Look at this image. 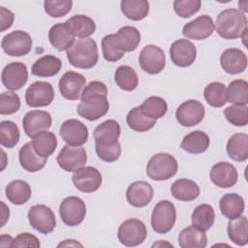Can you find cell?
Returning a JSON list of instances; mask_svg holds the SVG:
<instances>
[{"instance_id": "ee69618b", "label": "cell", "mask_w": 248, "mask_h": 248, "mask_svg": "<svg viewBox=\"0 0 248 248\" xmlns=\"http://www.w3.org/2000/svg\"><path fill=\"white\" fill-rule=\"evenodd\" d=\"M140 107L141 111L151 119H159L163 117L168 110L167 102L159 96H151L145 99Z\"/></svg>"}, {"instance_id": "6f0895ef", "label": "cell", "mask_w": 248, "mask_h": 248, "mask_svg": "<svg viewBox=\"0 0 248 248\" xmlns=\"http://www.w3.org/2000/svg\"><path fill=\"white\" fill-rule=\"evenodd\" d=\"M2 204V207H3V210H2V223H1V227H3L6 223V221L9 219V216H10V212H9V207H7L5 205L4 202H1Z\"/></svg>"}, {"instance_id": "f546056e", "label": "cell", "mask_w": 248, "mask_h": 248, "mask_svg": "<svg viewBox=\"0 0 248 248\" xmlns=\"http://www.w3.org/2000/svg\"><path fill=\"white\" fill-rule=\"evenodd\" d=\"M200 187L198 184L187 178L175 180L170 187V193L174 199L182 202H191L200 196Z\"/></svg>"}, {"instance_id": "52a82bcc", "label": "cell", "mask_w": 248, "mask_h": 248, "mask_svg": "<svg viewBox=\"0 0 248 248\" xmlns=\"http://www.w3.org/2000/svg\"><path fill=\"white\" fill-rule=\"evenodd\" d=\"M32 44V38L27 32L16 30L3 37L1 47L8 55L19 57L31 51Z\"/></svg>"}, {"instance_id": "d590c367", "label": "cell", "mask_w": 248, "mask_h": 248, "mask_svg": "<svg viewBox=\"0 0 248 248\" xmlns=\"http://www.w3.org/2000/svg\"><path fill=\"white\" fill-rule=\"evenodd\" d=\"M192 225L198 230L206 232L214 224L215 212L211 205L207 203H202L198 205L191 216Z\"/></svg>"}, {"instance_id": "11a10c76", "label": "cell", "mask_w": 248, "mask_h": 248, "mask_svg": "<svg viewBox=\"0 0 248 248\" xmlns=\"http://www.w3.org/2000/svg\"><path fill=\"white\" fill-rule=\"evenodd\" d=\"M14 238L9 234H1L0 236V247H12Z\"/></svg>"}, {"instance_id": "277c9868", "label": "cell", "mask_w": 248, "mask_h": 248, "mask_svg": "<svg viewBox=\"0 0 248 248\" xmlns=\"http://www.w3.org/2000/svg\"><path fill=\"white\" fill-rule=\"evenodd\" d=\"M106 94H81L77 112L82 118L95 121L107 114L109 104Z\"/></svg>"}, {"instance_id": "db71d44e", "label": "cell", "mask_w": 248, "mask_h": 248, "mask_svg": "<svg viewBox=\"0 0 248 248\" xmlns=\"http://www.w3.org/2000/svg\"><path fill=\"white\" fill-rule=\"evenodd\" d=\"M15 19V15L12 11L6 9L5 7H0V31L3 32L6 29H9Z\"/></svg>"}, {"instance_id": "e575fe53", "label": "cell", "mask_w": 248, "mask_h": 248, "mask_svg": "<svg viewBox=\"0 0 248 248\" xmlns=\"http://www.w3.org/2000/svg\"><path fill=\"white\" fill-rule=\"evenodd\" d=\"M32 139L35 152L43 158L49 157L57 147V139L52 132L43 131Z\"/></svg>"}, {"instance_id": "d4e9b609", "label": "cell", "mask_w": 248, "mask_h": 248, "mask_svg": "<svg viewBox=\"0 0 248 248\" xmlns=\"http://www.w3.org/2000/svg\"><path fill=\"white\" fill-rule=\"evenodd\" d=\"M121 129L116 120L108 119L99 124L94 130L95 143L101 145H110L118 141Z\"/></svg>"}, {"instance_id": "7402d4cb", "label": "cell", "mask_w": 248, "mask_h": 248, "mask_svg": "<svg viewBox=\"0 0 248 248\" xmlns=\"http://www.w3.org/2000/svg\"><path fill=\"white\" fill-rule=\"evenodd\" d=\"M153 198V188L146 181H135L129 185L126 191V199L134 207L146 206Z\"/></svg>"}, {"instance_id": "681fc988", "label": "cell", "mask_w": 248, "mask_h": 248, "mask_svg": "<svg viewBox=\"0 0 248 248\" xmlns=\"http://www.w3.org/2000/svg\"><path fill=\"white\" fill-rule=\"evenodd\" d=\"M20 108V99L16 93L3 92L0 95V113L2 115L14 114Z\"/></svg>"}, {"instance_id": "7a4b0ae2", "label": "cell", "mask_w": 248, "mask_h": 248, "mask_svg": "<svg viewBox=\"0 0 248 248\" xmlns=\"http://www.w3.org/2000/svg\"><path fill=\"white\" fill-rule=\"evenodd\" d=\"M66 55L72 66L85 70L93 68L99 59L97 44L91 38L75 41L67 49Z\"/></svg>"}, {"instance_id": "f35d334b", "label": "cell", "mask_w": 248, "mask_h": 248, "mask_svg": "<svg viewBox=\"0 0 248 248\" xmlns=\"http://www.w3.org/2000/svg\"><path fill=\"white\" fill-rule=\"evenodd\" d=\"M116 39L124 52L137 49L140 43V33L134 26H123L115 33Z\"/></svg>"}, {"instance_id": "f1b7e54d", "label": "cell", "mask_w": 248, "mask_h": 248, "mask_svg": "<svg viewBox=\"0 0 248 248\" xmlns=\"http://www.w3.org/2000/svg\"><path fill=\"white\" fill-rule=\"evenodd\" d=\"M61 67L62 61L60 58L54 55H45L34 62L31 73L39 78H49L57 75Z\"/></svg>"}, {"instance_id": "60d3db41", "label": "cell", "mask_w": 248, "mask_h": 248, "mask_svg": "<svg viewBox=\"0 0 248 248\" xmlns=\"http://www.w3.org/2000/svg\"><path fill=\"white\" fill-rule=\"evenodd\" d=\"M126 121L128 126L132 130L140 133H143L152 129L157 122L156 119H151L147 117L141 111L140 107H136L132 108L127 114Z\"/></svg>"}, {"instance_id": "5bb4252c", "label": "cell", "mask_w": 248, "mask_h": 248, "mask_svg": "<svg viewBox=\"0 0 248 248\" xmlns=\"http://www.w3.org/2000/svg\"><path fill=\"white\" fill-rule=\"evenodd\" d=\"M204 107L197 100H188L183 102L175 111L177 122L184 127H193L198 125L204 117Z\"/></svg>"}, {"instance_id": "8d00e7d4", "label": "cell", "mask_w": 248, "mask_h": 248, "mask_svg": "<svg viewBox=\"0 0 248 248\" xmlns=\"http://www.w3.org/2000/svg\"><path fill=\"white\" fill-rule=\"evenodd\" d=\"M229 238L238 246H244L248 242V220L246 216H240L230 220L228 223Z\"/></svg>"}, {"instance_id": "ffe728a7", "label": "cell", "mask_w": 248, "mask_h": 248, "mask_svg": "<svg viewBox=\"0 0 248 248\" xmlns=\"http://www.w3.org/2000/svg\"><path fill=\"white\" fill-rule=\"evenodd\" d=\"M215 25L213 19L207 16L202 15L194 20L186 23L183 26L182 34L184 37L191 40H204L212 35L214 32Z\"/></svg>"}, {"instance_id": "816d5d0a", "label": "cell", "mask_w": 248, "mask_h": 248, "mask_svg": "<svg viewBox=\"0 0 248 248\" xmlns=\"http://www.w3.org/2000/svg\"><path fill=\"white\" fill-rule=\"evenodd\" d=\"M95 150L98 157L107 163L116 161L121 154V145L119 141L114 142L110 145H101L95 143Z\"/></svg>"}, {"instance_id": "4fadbf2b", "label": "cell", "mask_w": 248, "mask_h": 248, "mask_svg": "<svg viewBox=\"0 0 248 248\" xmlns=\"http://www.w3.org/2000/svg\"><path fill=\"white\" fill-rule=\"evenodd\" d=\"M86 85L85 78L77 72H66L59 79V91L67 100L76 101L81 97L82 91Z\"/></svg>"}, {"instance_id": "5b68a950", "label": "cell", "mask_w": 248, "mask_h": 248, "mask_svg": "<svg viewBox=\"0 0 248 248\" xmlns=\"http://www.w3.org/2000/svg\"><path fill=\"white\" fill-rule=\"evenodd\" d=\"M176 221V209L170 201H160L156 203L151 214V227L159 234L168 233Z\"/></svg>"}, {"instance_id": "f5cc1de1", "label": "cell", "mask_w": 248, "mask_h": 248, "mask_svg": "<svg viewBox=\"0 0 248 248\" xmlns=\"http://www.w3.org/2000/svg\"><path fill=\"white\" fill-rule=\"evenodd\" d=\"M41 246L39 239L32 233L29 232H22L14 238L12 247L18 248V247H35L38 248Z\"/></svg>"}, {"instance_id": "e0dca14e", "label": "cell", "mask_w": 248, "mask_h": 248, "mask_svg": "<svg viewBox=\"0 0 248 248\" xmlns=\"http://www.w3.org/2000/svg\"><path fill=\"white\" fill-rule=\"evenodd\" d=\"M3 85L9 90L15 91L22 88L28 79V70L21 62H12L6 65L1 74Z\"/></svg>"}, {"instance_id": "f6af8a7d", "label": "cell", "mask_w": 248, "mask_h": 248, "mask_svg": "<svg viewBox=\"0 0 248 248\" xmlns=\"http://www.w3.org/2000/svg\"><path fill=\"white\" fill-rule=\"evenodd\" d=\"M19 141V129L17 125L10 120L0 123V143L7 148L15 147Z\"/></svg>"}, {"instance_id": "9c48e42d", "label": "cell", "mask_w": 248, "mask_h": 248, "mask_svg": "<svg viewBox=\"0 0 248 248\" xmlns=\"http://www.w3.org/2000/svg\"><path fill=\"white\" fill-rule=\"evenodd\" d=\"M27 217L30 226L43 234L50 233L56 226V219L53 211L45 204L31 206Z\"/></svg>"}, {"instance_id": "30bf717a", "label": "cell", "mask_w": 248, "mask_h": 248, "mask_svg": "<svg viewBox=\"0 0 248 248\" xmlns=\"http://www.w3.org/2000/svg\"><path fill=\"white\" fill-rule=\"evenodd\" d=\"M139 63L141 70L145 73L157 75L161 73L166 66L165 52L155 45H147L140 53Z\"/></svg>"}, {"instance_id": "3957f363", "label": "cell", "mask_w": 248, "mask_h": 248, "mask_svg": "<svg viewBox=\"0 0 248 248\" xmlns=\"http://www.w3.org/2000/svg\"><path fill=\"white\" fill-rule=\"evenodd\" d=\"M178 170L176 159L165 152L153 155L147 163L146 173L149 178L156 181H163L171 178Z\"/></svg>"}, {"instance_id": "7c38bea8", "label": "cell", "mask_w": 248, "mask_h": 248, "mask_svg": "<svg viewBox=\"0 0 248 248\" xmlns=\"http://www.w3.org/2000/svg\"><path fill=\"white\" fill-rule=\"evenodd\" d=\"M54 99L52 85L46 81H35L29 85L25 92V102L31 108L46 107Z\"/></svg>"}, {"instance_id": "d6986e66", "label": "cell", "mask_w": 248, "mask_h": 248, "mask_svg": "<svg viewBox=\"0 0 248 248\" xmlns=\"http://www.w3.org/2000/svg\"><path fill=\"white\" fill-rule=\"evenodd\" d=\"M52 118L49 112L41 109L28 111L22 119V126L25 134L29 138H34L39 133L50 128Z\"/></svg>"}, {"instance_id": "484cf974", "label": "cell", "mask_w": 248, "mask_h": 248, "mask_svg": "<svg viewBox=\"0 0 248 248\" xmlns=\"http://www.w3.org/2000/svg\"><path fill=\"white\" fill-rule=\"evenodd\" d=\"M18 158L20 166L29 172H36L41 170L46 166L47 160V158H43L35 152L31 141L26 142L19 149Z\"/></svg>"}, {"instance_id": "836d02e7", "label": "cell", "mask_w": 248, "mask_h": 248, "mask_svg": "<svg viewBox=\"0 0 248 248\" xmlns=\"http://www.w3.org/2000/svg\"><path fill=\"white\" fill-rule=\"evenodd\" d=\"M48 40L50 45L59 51L67 50L75 43V37L68 32L65 22L51 26L48 32Z\"/></svg>"}, {"instance_id": "4316f807", "label": "cell", "mask_w": 248, "mask_h": 248, "mask_svg": "<svg viewBox=\"0 0 248 248\" xmlns=\"http://www.w3.org/2000/svg\"><path fill=\"white\" fill-rule=\"evenodd\" d=\"M219 207L221 213L228 219L232 220L240 217L244 212V200L236 193L225 194L220 202Z\"/></svg>"}, {"instance_id": "bcb514c9", "label": "cell", "mask_w": 248, "mask_h": 248, "mask_svg": "<svg viewBox=\"0 0 248 248\" xmlns=\"http://www.w3.org/2000/svg\"><path fill=\"white\" fill-rule=\"evenodd\" d=\"M102 50L104 58L108 62H116L125 54L116 39L115 34L107 35L102 39Z\"/></svg>"}, {"instance_id": "9f6ffc18", "label": "cell", "mask_w": 248, "mask_h": 248, "mask_svg": "<svg viewBox=\"0 0 248 248\" xmlns=\"http://www.w3.org/2000/svg\"><path fill=\"white\" fill-rule=\"evenodd\" d=\"M57 246L58 247H61V246H63V247H68V246H74V247L80 246V247H82V244L77 242L75 239H66L64 242L59 243Z\"/></svg>"}, {"instance_id": "1f68e13d", "label": "cell", "mask_w": 248, "mask_h": 248, "mask_svg": "<svg viewBox=\"0 0 248 248\" xmlns=\"http://www.w3.org/2000/svg\"><path fill=\"white\" fill-rule=\"evenodd\" d=\"M178 243L181 248H204L207 245V236L203 231L189 226L180 232Z\"/></svg>"}, {"instance_id": "9a60e30c", "label": "cell", "mask_w": 248, "mask_h": 248, "mask_svg": "<svg viewBox=\"0 0 248 248\" xmlns=\"http://www.w3.org/2000/svg\"><path fill=\"white\" fill-rule=\"evenodd\" d=\"M75 187L82 193H93L102 184L100 171L93 167H82L76 170L72 176Z\"/></svg>"}, {"instance_id": "ac0fdd59", "label": "cell", "mask_w": 248, "mask_h": 248, "mask_svg": "<svg viewBox=\"0 0 248 248\" xmlns=\"http://www.w3.org/2000/svg\"><path fill=\"white\" fill-rule=\"evenodd\" d=\"M60 137L69 145L80 146L88 140V129L78 119H68L64 121L59 130Z\"/></svg>"}, {"instance_id": "4dcf8cb0", "label": "cell", "mask_w": 248, "mask_h": 248, "mask_svg": "<svg viewBox=\"0 0 248 248\" xmlns=\"http://www.w3.org/2000/svg\"><path fill=\"white\" fill-rule=\"evenodd\" d=\"M227 153L236 162H244L248 158V136L244 133L232 135L227 142Z\"/></svg>"}, {"instance_id": "83f0119b", "label": "cell", "mask_w": 248, "mask_h": 248, "mask_svg": "<svg viewBox=\"0 0 248 248\" xmlns=\"http://www.w3.org/2000/svg\"><path fill=\"white\" fill-rule=\"evenodd\" d=\"M210 140L206 133L201 130L193 131L186 135L180 144V147L191 154H201L209 147Z\"/></svg>"}, {"instance_id": "f907efd6", "label": "cell", "mask_w": 248, "mask_h": 248, "mask_svg": "<svg viewBox=\"0 0 248 248\" xmlns=\"http://www.w3.org/2000/svg\"><path fill=\"white\" fill-rule=\"evenodd\" d=\"M202 6L200 0H175L173 10L176 15L182 18H187L197 14Z\"/></svg>"}, {"instance_id": "74e56055", "label": "cell", "mask_w": 248, "mask_h": 248, "mask_svg": "<svg viewBox=\"0 0 248 248\" xmlns=\"http://www.w3.org/2000/svg\"><path fill=\"white\" fill-rule=\"evenodd\" d=\"M122 14L131 20H141L149 13V3L146 0H122L120 3Z\"/></svg>"}, {"instance_id": "44dd1931", "label": "cell", "mask_w": 248, "mask_h": 248, "mask_svg": "<svg viewBox=\"0 0 248 248\" xmlns=\"http://www.w3.org/2000/svg\"><path fill=\"white\" fill-rule=\"evenodd\" d=\"M238 173L235 167L228 162L215 164L210 170V180L220 188H230L236 184Z\"/></svg>"}, {"instance_id": "2e32d148", "label": "cell", "mask_w": 248, "mask_h": 248, "mask_svg": "<svg viewBox=\"0 0 248 248\" xmlns=\"http://www.w3.org/2000/svg\"><path fill=\"white\" fill-rule=\"evenodd\" d=\"M170 56L172 63L178 67L185 68L191 66L197 57L195 45L187 39L174 41L170 47Z\"/></svg>"}, {"instance_id": "b9f144b4", "label": "cell", "mask_w": 248, "mask_h": 248, "mask_svg": "<svg viewBox=\"0 0 248 248\" xmlns=\"http://www.w3.org/2000/svg\"><path fill=\"white\" fill-rule=\"evenodd\" d=\"M227 99L232 105L247 106L248 83L244 79H234L227 88Z\"/></svg>"}, {"instance_id": "7dc6e473", "label": "cell", "mask_w": 248, "mask_h": 248, "mask_svg": "<svg viewBox=\"0 0 248 248\" xmlns=\"http://www.w3.org/2000/svg\"><path fill=\"white\" fill-rule=\"evenodd\" d=\"M224 115L231 124L236 127H243L248 123L247 106L232 105L224 109Z\"/></svg>"}, {"instance_id": "8fae6325", "label": "cell", "mask_w": 248, "mask_h": 248, "mask_svg": "<svg viewBox=\"0 0 248 248\" xmlns=\"http://www.w3.org/2000/svg\"><path fill=\"white\" fill-rule=\"evenodd\" d=\"M56 161L59 167L65 171H76L85 166L87 154L82 146L66 144L57 155Z\"/></svg>"}, {"instance_id": "cb8c5ba5", "label": "cell", "mask_w": 248, "mask_h": 248, "mask_svg": "<svg viewBox=\"0 0 248 248\" xmlns=\"http://www.w3.org/2000/svg\"><path fill=\"white\" fill-rule=\"evenodd\" d=\"M65 26L68 32L79 39L89 38L96 30L94 20L84 15H76L65 21Z\"/></svg>"}, {"instance_id": "ab89813d", "label": "cell", "mask_w": 248, "mask_h": 248, "mask_svg": "<svg viewBox=\"0 0 248 248\" xmlns=\"http://www.w3.org/2000/svg\"><path fill=\"white\" fill-rule=\"evenodd\" d=\"M114 80L119 88L125 91H133L139 85V77L136 71L127 65L119 66L114 73Z\"/></svg>"}, {"instance_id": "603a6c76", "label": "cell", "mask_w": 248, "mask_h": 248, "mask_svg": "<svg viewBox=\"0 0 248 248\" xmlns=\"http://www.w3.org/2000/svg\"><path fill=\"white\" fill-rule=\"evenodd\" d=\"M223 70L230 75H236L244 72L247 68V56L239 48H228L223 51L220 57Z\"/></svg>"}, {"instance_id": "8992f818", "label": "cell", "mask_w": 248, "mask_h": 248, "mask_svg": "<svg viewBox=\"0 0 248 248\" xmlns=\"http://www.w3.org/2000/svg\"><path fill=\"white\" fill-rule=\"evenodd\" d=\"M147 235L144 223L136 218L124 221L118 228L117 237L121 244L128 247H135L141 244Z\"/></svg>"}, {"instance_id": "7bdbcfd3", "label": "cell", "mask_w": 248, "mask_h": 248, "mask_svg": "<svg viewBox=\"0 0 248 248\" xmlns=\"http://www.w3.org/2000/svg\"><path fill=\"white\" fill-rule=\"evenodd\" d=\"M203 96L206 103L213 108H221L227 102V87L222 82H211L204 88Z\"/></svg>"}, {"instance_id": "6da1fadb", "label": "cell", "mask_w": 248, "mask_h": 248, "mask_svg": "<svg viewBox=\"0 0 248 248\" xmlns=\"http://www.w3.org/2000/svg\"><path fill=\"white\" fill-rule=\"evenodd\" d=\"M215 29L220 37L226 40L241 38L247 31V17L237 9H226L216 18Z\"/></svg>"}, {"instance_id": "c3c4849f", "label": "cell", "mask_w": 248, "mask_h": 248, "mask_svg": "<svg viewBox=\"0 0 248 248\" xmlns=\"http://www.w3.org/2000/svg\"><path fill=\"white\" fill-rule=\"evenodd\" d=\"M73 2L71 0H46L44 8L46 13L51 17H62L66 16L72 9Z\"/></svg>"}, {"instance_id": "d6a6232c", "label": "cell", "mask_w": 248, "mask_h": 248, "mask_svg": "<svg viewBox=\"0 0 248 248\" xmlns=\"http://www.w3.org/2000/svg\"><path fill=\"white\" fill-rule=\"evenodd\" d=\"M5 192L8 200L16 205L26 203L32 194L30 185L26 181L20 179L11 181L6 186Z\"/></svg>"}, {"instance_id": "ba28073f", "label": "cell", "mask_w": 248, "mask_h": 248, "mask_svg": "<svg viewBox=\"0 0 248 248\" xmlns=\"http://www.w3.org/2000/svg\"><path fill=\"white\" fill-rule=\"evenodd\" d=\"M59 214L62 222L69 227L79 225L86 214L84 202L76 196L65 198L59 206Z\"/></svg>"}]
</instances>
